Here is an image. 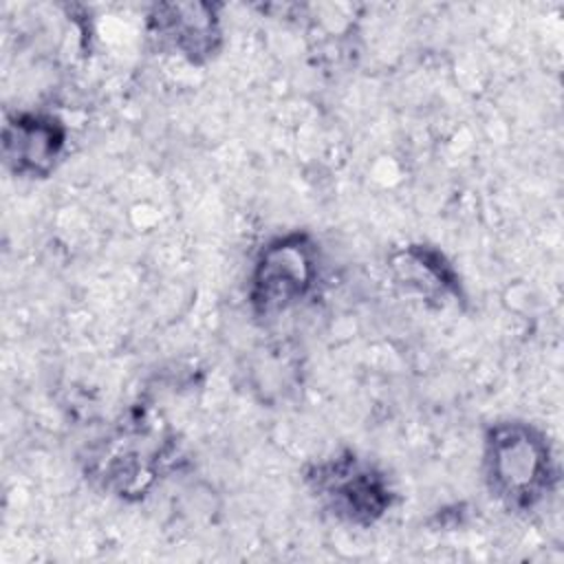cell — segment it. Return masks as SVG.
I'll return each instance as SVG.
<instances>
[{
    "instance_id": "1",
    "label": "cell",
    "mask_w": 564,
    "mask_h": 564,
    "mask_svg": "<svg viewBox=\"0 0 564 564\" xmlns=\"http://www.w3.org/2000/svg\"><path fill=\"white\" fill-rule=\"evenodd\" d=\"M178 456L170 423L152 408H132L90 449L86 478L126 502H139L167 476Z\"/></svg>"
},
{
    "instance_id": "2",
    "label": "cell",
    "mask_w": 564,
    "mask_h": 564,
    "mask_svg": "<svg viewBox=\"0 0 564 564\" xmlns=\"http://www.w3.org/2000/svg\"><path fill=\"white\" fill-rule=\"evenodd\" d=\"M482 478L489 496L507 511L540 509L560 482L549 436L529 421H494L482 436Z\"/></svg>"
},
{
    "instance_id": "3",
    "label": "cell",
    "mask_w": 564,
    "mask_h": 564,
    "mask_svg": "<svg viewBox=\"0 0 564 564\" xmlns=\"http://www.w3.org/2000/svg\"><path fill=\"white\" fill-rule=\"evenodd\" d=\"M302 480L324 513L355 529L375 527L397 502L388 474L375 460L352 449L308 463Z\"/></svg>"
},
{
    "instance_id": "4",
    "label": "cell",
    "mask_w": 564,
    "mask_h": 564,
    "mask_svg": "<svg viewBox=\"0 0 564 564\" xmlns=\"http://www.w3.org/2000/svg\"><path fill=\"white\" fill-rule=\"evenodd\" d=\"M322 280L319 242L302 229L264 242L253 260L247 300L258 319H273L306 302Z\"/></svg>"
},
{
    "instance_id": "5",
    "label": "cell",
    "mask_w": 564,
    "mask_h": 564,
    "mask_svg": "<svg viewBox=\"0 0 564 564\" xmlns=\"http://www.w3.org/2000/svg\"><path fill=\"white\" fill-rule=\"evenodd\" d=\"M145 33L159 53L205 66L225 46L223 4L203 0L156 2L148 9Z\"/></svg>"
},
{
    "instance_id": "6",
    "label": "cell",
    "mask_w": 564,
    "mask_h": 564,
    "mask_svg": "<svg viewBox=\"0 0 564 564\" xmlns=\"http://www.w3.org/2000/svg\"><path fill=\"white\" fill-rule=\"evenodd\" d=\"M68 148V128L42 110H18L7 115L0 134L4 167L24 181H44L62 163Z\"/></svg>"
},
{
    "instance_id": "7",
    "label": "cell",
    "mask_w": 564,
    "mask_h": 564,
    "mask_svg": "<svg viewBox=\"0 0 564 564\" xmlns=\"http://www.w3.org/2000/svg\"><path fill=\"white\" fill-rule=\"evenodd\" d=\"M394 282L408 293L432 306H447L465 300L463 282L454 264L432 245L410 242L397 249L388 260Z\"/></svg>"
}]
</instances>
